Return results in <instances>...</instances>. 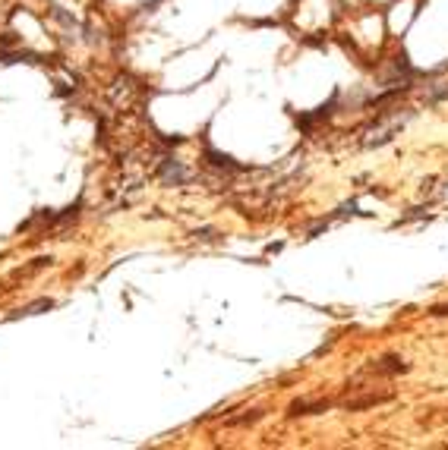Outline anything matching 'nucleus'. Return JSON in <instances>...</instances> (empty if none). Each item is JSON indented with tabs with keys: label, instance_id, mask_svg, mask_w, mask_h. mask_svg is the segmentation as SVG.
Listing matches in <instances>:
<instances>
[{
	"label": "nucleus",
	"instance_id": "f257e3e1",
	"mask_svg": "<svg viewBox=\"0 0 448 450\" xmlns=\"http://www.w3.org/2000/svg\"><path fill=\"white\" fill-rule=\"evenodd\" d=\"M404 362H401V359H382L379 362V365H376V372H404Z\"/></svg>",
	"mask_w": 448,
	"mask_h": 450
},
{
	"label": "nucleus",
	"instance_id": "f03ea898",
	"mask_svg": "<svg viewBox=\"0 0 448 450\" xmlns=\"http://www.w3.org/2000/svg\"><path fill=\"white\" fill-rule=\"evenodd\" d=\"M51 306H54V302H51V300H42V302H35V306H26L19 315H38V312H42V309H51Z\"/></svg>",
	"mask_w": 448,
	"mask_h": 450
},
{
	"label": "nucleus",
	"instance_id": "7ed1b4c3",
	"mask_svg": "<svg viewBox=\"0 0 448 450\" xmlns=\"http://www.w3.org/2000/svg\"><path fill=\"white\" fill-rule=\"evenodd\" d=\"M325 406H329V403H316V409H325ZM300 409H313V406H310V403H297L294 413H300Z\"/></svg>",
	"mask_w": 448,
	"mask_h": 450
}]
</instances>
